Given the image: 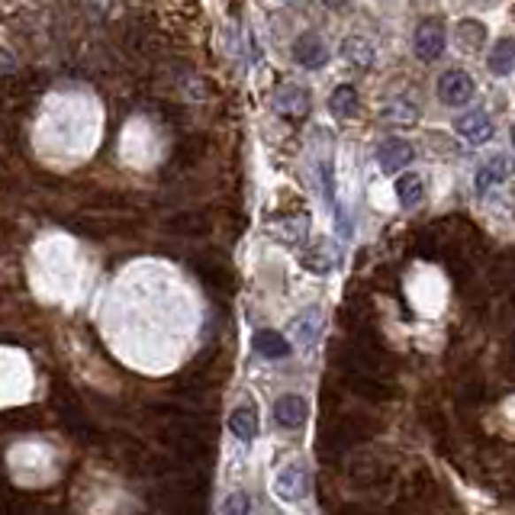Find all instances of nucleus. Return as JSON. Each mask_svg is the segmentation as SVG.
<instances>
[{"label":"nucleus","instance_id":"obj_1","mask_svg":"<svg viewBox=\"0 0 515 515\" xmlns=\"http://www.w3.org/2000/svg\"><path fill=\"white\" fill-rule=\"evenodd\" d=\"M310 493V471L303 461H287L281 471L274 473V496L284 503H300Z\"/></svg>","mask_w":515,"mask_h":515},{"label":"nucleus","instance_id":"obj_18","mask_svg":"<svg viewBox=\"0 0 515 515\" xmlns=\"http://www.w3.org/2000/svg\"><path fill=\"white\" fill-rule=\"evenodd\" d=\"M383 116H387V119H393V123H412V119L419 116V110L409 107L406 100H393L390 107L383 110Z\"/></svg>","mask_w":515,"mask_h":515},{"label":"nucleus","instance_id":"obj_20","mask_svg":"<svg viewBox=\"0 0 515 515\" xmlns=\"http://www.w3.org/2000/svg\"><path fill=\"white\" fill-rule=\"evenodd\" d=\"M322 4H326V7H332V10H338V7H345L348 0H322Z\"/></svg>","mask_w":515,"mask_h":515},{"label":"nucleus","instance_id":"obj_5","mask_svg":"<svg viewBox=\"0 0 515 515\" xmlns=\"http://www.w3.org/2000/svg\"><path fill=\"white\" fill-rule=\"evenodd\" d=\"M457 135H461L464 142L471 145H483L493 135V119H489L483 110H471V113L457 116V123H454Z\"/></svg>","mask_w":515,"mask_h":515},{"label":"nucleus","instance_id":"obj_12","mask_svg":"<svg viewBox=\"0 0 515 515\" xmlns=\"http://www.w3.org/2000/svg\"><path fill=\"white\" fill-rule=\"evenodd\" d=\"M322 332V312L312 306V310L300 312V319L294 322V338L300 342V345H312L316 338H319Z\"/></svg>","mask_w":515,"mask_h":515},{"label":"nucleus","instance_id":"obj_15","mask_svg":"<svg viewBox=\"0 0 515 515\" xmlns=\"http://www.w3.org/2000/svg\"><path fill=\"white\" fill-rule=\"evenodd\" d=\"M342 52H345L348 62L361 65V68H367V65H373V45L367 42V39L361 36H351L342 42Z\"/></svg>","mask_w":515,"mask_h":515},{"label":"nucleus","instance_id":"obj_14","mask_svg":"<svg viewBox=\"0 0 515 515\" xmlns=\"http://www.w3.org/2000/svg\"><path fill=\"white\" fill-rule=\"evenodd\" d=\"M489 72L493 74H509L515 65V39H499L496 45H493V52H489L487 58Z\"/></svg>","mask_w":515,"mask_h":515},{"label":"nucleus","instance_id":"obj_7","mask_svg":"<svg viewBox=\"0 0 515 515\" xmlns=\"http://www.w3.org/2000/svg\"><path fill=\"white\" fill-rule=\"evenodd\" d=\"M306 400L303 396H296V393H287V396H281V400L274 403V419L277 426L284 428H300L303 422H306Z\"/></svg>","mask_w":515,"mask_h":515},{"label":"nucleus","instance_id":"obj_21","mask_svg":"<svg viewBox=\"0 0 515 515\" xmlns=\"http://www.w3.org/2000/svg\"><path fill=\"white\" fill-rule=\"evenodd\" d=\"M512 145H515V126H512Z\"/></svg>","mask_w":515,"mask_h":515},{"label":"nucleus","instance_id":"obj_8","mask_svg":"<svg viewBox=\"0 0 515 515\" xmlns=\"http://www.w3.org/2000/svg\"><path fill=\"white\" fill-rule=\"evenodd\" d=\"M509 174H512V161H509L506 155H496V158H489L487 165L477 171V190L480 194H487L489 187L509 181Z\"/></svg>","mask_w":515,"mask_h":515},{"label":"nucleus","instance_id":"obj_9","mask_svg":"<svg viewBox=\"0 0 515 515\" xmlns=\"http://www.w3.org/2000/svg\"><path fill=\"white\" fill-rule=\"evenodd\" d=\"M251 345H255L258 355L271 357V361L290 355V342H287V338L281 335V332H274V329H261L255 338H251Z\"/></svg>","mask_w":515,"mask_h":515},{"label":"nucleus","instance_id":"obj_13","mask_svg":"<svg viewBox=\"0 0 515 515\" xmlns=\"http://www.w3.org/2000/svg\"><path fill=\"white\" fill-rule=\"evenodd\" d=\"M329 110L338 116V119H351L357 113V90L351 84H342V88L332 90L329 97Z\"/></svg>","mask_w":515,"mask_h":515},{"label":"nucleus","instance_id":"obj_10","mask_svg":"<svg viewBox=\"0 0 515 515\" xmlns=\"http://www.w3.org/2000/svg\"><path fill=\"white\" fill-rule=\"evenodd\" d=\"M274 104L287 116H306V110H310V94L303 88H296V84H287V88H281Z\"/></svg>","mask_w":515,"mask_h":515},{"label":"nucleus","instance_id":"obj_16","mask_svg":"<svg viewBox=\"0 0 515 515\" xmlns=\"http://www.w3.org/2000/svg\"><path fill=\"white\" fill-rule=\"evenodd\" d=\"M422 178L419 174H403L400 181H396V196H400L403 206H416L422 204Z\"/></svg>","mask_w":515,"mask_h":515},{"label":"nucleus","instance_id":"obj_19","mask_svg":"<svg viewBox=\"0 0 515 515\" xmlns=\"http://www.w3.org/2000/svg\"><path fill=\"white\" fill-rule=\"evenodd\" d=\"M251 512V503L245 493H232V496H226V503H222V515H249Z\"/></svg>","mask_w":515,"mask_h":515},{"label":"nucleus","instance_id":"obj_2","mask_svg":"<svg viewBox=\"0 0 515 515\" xmlns=\"http://www.w3.org/2000/svg\"><path fill=\"white\" fill-rule=\"evenodd\" d=\"M473 78L467 72H461V68H451V72H444L442 78H438V97H442V104H448V107H464V104H471L473 97Z\"/></svg>","mask_w":515,"mask_h":515},{"label":"nucleus","instance_id":"obj_3","mask_svg":"<svg viewBox=\"0 0 515 515\" xmlns=\"http://www.w3.org/2000/svg\"><path fill=\"white\" fill-rule=\"evenodd\" d=\"M412 52H416L419 62H435L444 52V27L438 19H426L422 27L416 29V39H412Z\"/></svg>","mask_w":515,"mask_h":515},{"label":"nucleus","instance_id":"obj_11","mask_svg":"<svg viewBox=\"0 0 515 515\" xmlns=\"http://www.w3.org/2000/svg\"><path fill=\"white\" fill-rule=\"evenodd\" d=\"M229 428H232V435H235V438H242V442H251V438L258 435V409L255 406L232 409Z\"/></svg>","mask_w":515,"mask_h":515},{"label":"nucleus","instance_id":"obj_6","mask_svg":"<svg viewBox=\"0 0 515 515\" xmlns=\"http://www.w3.org/2000/svg\"><path fill=\"white\" fill-rule=\"evenodd\" d=\"M412 145L403 142V139H387V142L377 149V165H380L387 174H396V171H403L412 161Z\"/></svg>","mask_w":515,"mask_h":515},{"label":"nucleus","instance_id":"obj_4","mask_svg":"<svg viewBox=\"0 0 515 515\" xmlns=\"http://www.w3.org/2000/svg\"><path fill=\"white\" fill-rule=\"evenodd\" d=\"M294 62L316 72V68H322V65L329 62V45L322 42L316 33H303L294 42Z\"/></svg>","mask_w":515,"mask_h":515},{"label":"nucleus","instance_id":"obj_17","mask_svg":"<svg viewBox=\"0 0 515 515\" xmlns=\"http://www.w3.org/2000/svg\"><path fill=\"white\" fill-rule=\"evenodd\" d=\"M483 39H487V29H483V23H477V19H464L461 27H457V42H461L464 49H480Z\"/></svg>","mask_w":515,"mask_h":515}]
</instances>
